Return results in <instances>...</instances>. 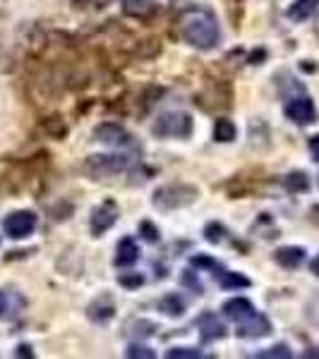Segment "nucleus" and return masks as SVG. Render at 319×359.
<instances>
[{"instance_id": "4be33fe9", "label": "nucleus", "mask_w": 319, "mask_h": 359, "mask_svg": "<svg viewBox=\"0 0 319 359\" xmlns=\"http://www.w3.org/2000/svg\"><path fill=\"white\" fill-rule=\"evenodd\" d=\"M168 359H202V352L195 347H171L166 352Z\"/></svg>"}, {"instance_id": "f257e3e1", "label": "nucleus", "mask_w": 319, "mask_h": 359, "mask_svg": "<svg viewBox=\"0 0 319 359\" xmlns=\"http://www.w3.org/2000/svg\"><path fill=\"white\" fill-rule=\"evenodd\" d=\"M181 34L197 50H211L221 41V27H219L216 17L204 8H193L183 15Z\"/></svg>"}, {"instance_id": "39448f33", "label": "nucleus", "mask_w": 319, "mask_h": 359, "mask_svg": "<svg viewBox=\"0 0 319 359\" xmlns=\"http://www.w3.org/2000/svg\"><path fill=\"white\" fill-rule=\"evenodd\" d=\"M3 230H5V235L13 237V240H25V237H29L37 230V213H32V211L10 213L3 221Z\"/></svg>"}, {"instance_id": "412c9836", "label": "nucleus", "mask_w": 319, "mask_h": 359, "mask_svg": "<svg viewBox=\"0 0 319 359\" xmlns=\"http://www.w3.org/2000/svg\"><path fill=\"white\" fill-rule=\"evenodd\" d=\"M257 357L259 359H291L293 352H291V347H288V345H274V347H269V350H264V352H257Z\"/></svg>"}, {"instance_id": "4468645a", "label": "nucleus", "mask_w": 319, "mask_h": 359, "mask_svg": "<svg viewBox=\"0 0 319 359\" xmlns=\"http://www.w3.org/2000/svg\"><path fill=\"white\" fill-rule=\"evenodd\" d=\"M139 259V247L132 237H123L115 247V266H132Z\"/></svg>"}, {"instance_id": "7ed1b4c3", "label": "nucleus", "mask_w": 319, "mask_h": 359, "mask_svg": "<svg viewBox=\"0 0 319 359\" xmlns=\"http://www.w3.org/2000/svg\"><path fill=\"white\" fill-rule=\"evenodd\" d=\"M152 135L159 139H188L193 135V118L183 111L161 113L152 125Z\"/></svg>"}, {"instance_id": "aec40b11", "label": "nucleus", "mask_w": 319, "mask_h": 359, "mask_svg": "<svg viewBox=\"0 0 319 359\" xmlns=\"http://www.w3.org/2000/svg\"><path fill=\"white\" fill-rule=\"evenodd\" d=\"M221 287L226 290H237V287H250V278L240 276V273H223L221 276Z\"/></svg>"}, {"instance_id": "2eb2a0df", "label": "nucleus", "mask_w": 319, "mask_h": 359, "mask_svg": "<svg viewBox=\"0 0 319 359\" xmlns=\"http://www.w3.org/2000/svg\"><path fill=\"white\" fill-rule=\"evenodd\" d=\"M274 259L278 266H283V269H298V266L305 262V249L303 247H281V249H276Z\"/></svg>"}, {"instance_id": "7c9ffc66", "label": "nucleus", "mask_w": 319, "mask_h": 359, "mask_svg": "<svg viewBox=\"0 0 319 359\" xmlns=\"http://www.w3.org/2000/svg\"><path fill=\"white\" fill-rule=\"evenodd\" d=\"M5 306H8V299H5V294L0 292V314H5Z\"/></svg>"}, {"instance_id": "9d476101", "label": "nucleus", "mask_w": 319, "mask_h": 359, "mask_svg": "<svg viewBox=\"0 0 319 359\" xmlns=\"http://www.w3.org/2000/svg\"><path fill=\"white\" fill-rule=\"evenodd\" d=\"M237 338H264V335L271 333V323L269 318L264 314H254L252 318H247V321L237 323Z\"/></svg>"}, {"instance_id": "c756f323", "label": "nucleus", "mask_w": 319, "mask_h": 359, "mask_svg": "<svg viewBox=\"0 0 319 359\" xmlns=\"http://www.w3.org/2000/svg\"><path fill=\"white\" fill-rule=\"evenodd\" d=\"M15 355H22V357H32V352H29V345H20V350H17Z\"/></svg>"}, {"instance_id": "dca6fc26", "label": "nucleus", "mask_w": 319, "mask_h": 359, "mask_svg": "<svg viewBox=\"0 0 319 359\" xmlns=\"http://www.w3.org/2000/svg\"><path fill=\"white\" fill-rule=\"evenodd\" d=\"M317 8H319V0H295L286 15L291 22H305L317 13Z\"/></svg>"}, {"instance_id": "20e7f679", "label": "nucleus", "mask_w": 319, "mask_h": 359, "mask_svg": "<svg viewBox=\"0 0 319 359\" xmlns=\"http://www.w3.org/2000/svg\"><path fill=\"white\" fill-rule=\"evenodd\" d=\"M84 172L94 180H106V177H113V175H120L130 168V158L123 154H96V156H89L84 161Z\"/></svg>"}, {"instance_id": "a878e982", "label": "nucleus", "mask_w": 319, "mask_h": 359, "mask_svg": "<svg viewBox=\"0 0 319 359\" xmlns=\"http://www.w3.org/2000/svg\"><path fill=\"white\" fill-rule=\"evenodd\" d=\"M193 264L202 266V269H211V271H219V273H223L221 266H219V262H214V259H209V257H195Z\"/></svg>"}, {"instance_id": "bb28decb", "label": "nucleus", "mask_w": 319, "mask_h": 359, "mask_svg": "<svg viewBox=\"0 0 319 359\" xmlns=\"http://www.w3.org/2000/svg\"><path fill=\"white\" fill-rule=\"evenodd\" d=\"M142 283H144V278L139 273H135V276L123 273V276H120V285H123V287H139Z\"/></svg>"}, {"instance_id": "a211bd4d", "label": "nucleus", "mask_w": 319, "mask_h": 359, "mask_svg": "<svg viewBox=\"0 0 319 359\" xmlns=\"http://www.w3.org/2000/svg\"><path fill=\"white\" fill-rule=\"evenodd\" d=\"M237 135L235 130V123L228 118H219L216 125H214V139H216L219 144H226V142H233Z\"/></svg>"}, {"instance_id": "ddd939ff", "label": "nucleus", "mask_w": 319, "mask_h": 359, "mask_svg": "<svg viewBox=\"0 0 319 359\" xmlns=\"http://www.w3.org/2000/svg\"><path fill=\"white\" fill-rule=\"evenodd\" d=\"M115 314V302L111 294H98L94 302L89 304V318L94 323H106L111 321Z\"/></svg>"}, {"instance_id": "f8f14e48", "label": "nucleus", "mask_w": 319, "mask_h": 359, "mask_svg": "<svg viewBox=\"0 0 319 359\" xmlns=\"http://www.w3.org/2000/svg\"><path fill=\"white\" fill-rule=\"evenodd\" d=\"M223 314L228 316L230 321L242 323V321H247V318H252L254 314H257V309H254V304L250 302V299L233 297V299H228V302H223Z\"/></svg>"}, {"instance_id": "393cba45", "label": "nucleus", "mask_w": 319, "mask_h": 359, "mask_svg": "<svg viewBox=\"0 0 319 359\" xmlns=\"http://www.w3.org/2000/svg\"><path fill=\"white\" fill-rule=\"evenodd\" d=\"M221 235H226L221 223H209L204 228V237H207V240H211V242H221Z\"/></svg>"}, {"instance_id": "9b49d317", "label": "nucleus", "mask_w": 319, "mask_h": 359, "mask_svg": "<svg viewBox=\"0 0 319 359\" xmlns=\"http://www.w3.org/2000/svg\"><path fill=\"white\" fill-rule=\"evenodd\" d=\"M197 328H200L202 343H214V340H219L226 335L223 321L216 314H202L200 321H197Z\"/></svg>"}, {"instance_id": "5701e85b", "label": "nucleus", "mask_w": 319, "mask_h": 359, "mask_svg": "<svg viewBox=\"0 0 319 359\" xmlns=\"http://www.w3.org/2000/svg\"><path fill=\"white\" fill-rule=\"evenodd\" d=\"M125 355L132 357V359H154L156 352L152 350V347H147V345H130L125 350Z\"/></svg>"}, {"instance_id": "423d86ee", "label": "nucleus", "mask_w": 319, "mask_h": 359, "mask_svg": "<svg viewBox=\"0 0 319 359\" xmlns=\"http://www.w3.org/2000/svg\"><path fill=\"white\" fill-rule=\"evenodd\" d=\"M96 142L106 144V147H115V149H127V147H135V137L130 135V132L125 130V127L115 125V123H103L98 125L94 130Z\"/></svg>"}, {"instance_id": "c85d7f7f", "label": "nucleus", "mask_w": 319, "mask_h": 359, "mask_svg": "<svg viewBox=\"0 0 319 359\" xmlns=\"http://www.w3.org/2000/svg\"><path fill=\"white\" fill-rule=\"evenodd\" d=\"M310 269H312V273H315V276L319 278V254H317V257H315V259H312Z\"/></svg>"}, {"instance_id": "b1692460", "label": "nucleus", "mask_w": 319, "mask_h": 359, "mask_svg": "<svg viewBox=\"0 0 319 359\" xmlns=\"http://www.w3.org/2000/svg\"><path fill=\"white\" fill-rule=\"evenodd\" d=\"M139 233H142V237L147 242H159V228H156L154 223L142 221V225H139Z\"/></svg>"}, {"instance_id": "f3484780", "label": "nucleus", "mask_w": 319, "mask_h": 359, "mask_svg": "<svg viewBox=\"0 0 319 359\" xmlns=\"http://www.w3.org/2000/svg\"><path fill=\"white\" fill-rule=\"evenodd\" d=\"M159 311H161V314H166V316H173V318L183 316L185 314V299L181 297V294H176V292L166 294V297L159 302Z\"/></svg>"}, {"instance_id": "6ab92c4d", "label": "nucleus", "mask_w": 319, "mask_h": 359, "mask_svg": "<svg viewBox=\"0 0 319 359\" xmlns=\"http://www.w3.org/2000/svg\"><path fill=\"white\" fill-rule=\"evenodd\" d=\"M307 187H310V180H307L305 172H291V175L286 177V189L293 194L298 192H307Z\"/></svg>"}, {"instance_id": "cd10ccee", "label": "nucleus", "mask_w": 319, "mask_h": 359, "mask_svg": "<svg viewBox=\"0 0 319 359\" xmlns=\"http://www.w3.org/2000/svg\"><path fill=\"white\" fill-rule=\"evenodd\" d=\"M310 154H312V158L319 163V135L310 137Z\"/></svg>"}, {"instance_id": "0eeeda50", "label": "nucleus", "mask_w": 319, "mask_h": 359, "mask_svg": "<svg viewBox=\"0 0 319 359\" xmlns=\"http://www.w3.org/2000/svg\"><path fill=\"white\" fill-rule=\"evenodd\" d=\"M115 221H118V206H115L113 201H103V204H98L94 211H91L89 228L96 237H101L103 233H108V230L113 228Z\"/></svg>"}, {"instance_id": "6e6552de", "label": "nucleus", "mask_w": 319, "mask_h": 359, "mask_svg": "<svg viewBox=\"0 0 319 359\" xmlns=\"http://www.w3.org/2000/svg\"><path fill=\"white\" fill-rule=\"evenodd\" d=\"M283 113H286V118L293 120L295 125H310V123H315V118H317L315 103L307 96L291 98V101L283 106Z\"/></svg>"}, {"instance_id": "1a4fd4ad", "label": "nucleus", "mask_w": 319, "mask_h": 359, "mask_svg": "<svg viewBox=\"0 0 319 359\" xmlns=\"http://www.w3.org/2000/svg\"><path fill=\"white\" fill-rule=\"evenodd\" d=\"M120 8L127 17L139 22H149L159 15V3L156 0H120Z\"/></svg>"}, {"instance_id": "f03ea898", "label": "nucleus", "mask_w": 319, "mask_h": 359, "mask_svg": "<svg viewBox=\"0 0 319 359\" xmlns=\"http://www.w3.org/2000/svg\"><path fill=\"white\" fill-rule=\"evenodd\" d=\"M197 194L200 192H197L195 184L171 182V184H164V187L156 189L152 201L156 208H161V211H176V208H185V206L195 204Z\"/></svg>"}]
</instances>
